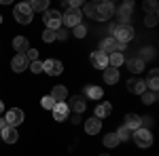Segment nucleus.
Listing matches in <instances>:
<instances>
[{
    "label": "nucleus",
    "instance_id": "nucleus-31",
    "mask_svg": "<svg viewBox=\"0 0 159 156\" xmlns=\"http://www.w3.org/2000/svg\"><path fill=\"white\" fill-rule=\"evenodd\" d=\"M96 11H98V4H96V2H87L81 13H85L87 17H91V19H93V17H96Z\"/></svg>",
    "mask_w": 159,
    "mask_h": 156
},
{
    "label": "nucleus",
    "instance_id": "nucleus-10",
    "mask_svg": "<svg viewBox=\"0 0 159 156\" xmlns=\"http://www.w3.org/2000/svg\"><path fill=\"white\" fill-rule=\"evenodd\" d=\"M89 61H91V65L98 68V70H106V68H108V57H106L104 53H100V51H93V53L89 55Z\"/></svg>",
    "mask_w": 159,
    "mask_h": 156
},
{
    "label": "nucleus",
    "instance_id": "nucleus-4",
    "mask_svg": "<svg viewBox=\"0 0 159 156\" xmlns=\"http://www.w3.org/2000/svg\"><path fill=\"white\" fill-rule=\"evenodd\" d=\"M43 21L47 25V30H60L61 27V13L60 11H53V9H47L43 13Z\"/></svg>",
    "mask_w": 159,
    "mask_h": 156
},
{
    "label": "nucleus",
    "instance_id": "nucleus-14",
    "mask_svg": "<svg viewBox=\"0 0 159 156\" xmlns=\"http://www.w3.org/2000/svg\"><path fill=\"white\" fill-rule=\"evenodd\" d=\"M132 9H134V2H132V0H127V2L121 4V9H119V21H121V23L119 25H127L129 15H132Z\"/></svg>",
    "mask_w": 159,
    "mask_h": 156
},
{
    "label": "nucleus",
    "instance_id": "nucleus-7",
    "mask_svg": "<svg viewBox=\"0 0 159 156\" xmlns=\"http://www.w3.org/2000/svg\"><path fill=\"white\" fill-rule=\"evenodd\" d=\"M81 17H83L81 9H68V11L61 15V23H64V25H70V27H74V25L81 23Z\"/></svg>",
    "mask_w": 159,
    "mask_h": 156
},
{
    "label": "nucleus",
    "instance_id": "nucleus-35",
    "mask_svg": "<svg viewBox=\"0 0 159 156\" xmlns=\"http://www.w3.org/2000/svg\"><path fill=\"white\" fill-rule=\"evenodd\" d=\"M144 25H147V27H155V25H157V13H155V15H147V17H144Z\"/></svg>",
    "mask_w": 159,
    "mask_h": 156
},
{
    "label": "nucleus",
    "instance_id": "nucleus-8",
    "mask_svg": "<svg viewBox=\"0 0 159 156\" xmlns=\"http://www.w3.org/2000/svg\"><path fill=\"white\" fill-rule=\"evenodd\" d=\"M4 120H7V124L9 127H19L21 122H24V110H19V108H11L7 114H4Z\"/></svg>",
    "mask_w": 159,
    "mask_h": 156
},
{
    "label": "nucleus",
    "instance_id": "nucleus-19",
    "mask_svg": "<svg viewBox=\"0 0 159 156\" xmlns=\"http://www.w3.org/2000/svg\"><path fill=\"white\" fill-rule=\"evenodd\" d=\"M13 48L17 51V55H25V51L30 48L28 38H25V36H15V40H13Z\"/></svg>",
    "mask_w": 159,
    "mask_h": 156
},
{
    "label": "nucleus",
    "instance_id": "nucleus-43",
    "mask_svg": "<svg viewBox=\"0 0 159 156\" xmlns=\"http://www.w3.org/2000/svg\"><path fill=\"white\" fill-rule=\"evenodd\" d=\"M0 23H2V15H0Z\"/></svg>",
    "mask_w": 159,
    "mask_h": 156
},
{
    "label": "nucleus",
    "instance_id": "nucleus-28",
    "mask_svg": "<svg viewBox=\"0 0 159 156\" xmlns=\"http://www.w3.org/2000/svg\"><path fill=\"white\" fill-rule=\"evenodd\" d=\"M119 144H121V141H119L117 133H108V135H104V145H106V148H117Z\"/></svg>",
    "mask_w": 159,
    "mask_h": 156
},
{
    "label": "nucleus",
    "instance_id": "nucleus-11",
    "mask_svg": "<svg viewBox=\"0 0 159 156\" xmlns=\"http://www.w3.org/2000/svg\"><path fill=\"white\" fill-rule=\"evenodd\" d=\"M66 106H68V110H72L74 114H81V112H85L87 101L83 95H74V97H70V103H66Z\"/></svg>",
    "mask_w": 159,
    "mask_h": 156
},
{
    "label": "nucleus",
    "instance_id": "nucleus-12",
    "mask_svg": "<svg viewBox=\"0 0 159 156\" xmlns=\"http://www.w3.org/2000/svg\"><path fill=\"white\" fill-rule=\"evenodd\" d=\"M43 68H45V72L49 74V76H60L61 70H64L61 61H57V59H47L43 63Z\"/></svg>",
    "mask_w": 159,
    "mask_h": 156
},
{
    "label": "nucleus",
    "instance_id": "nucleus-42",
    "mask_svg": "<svg viewBox=\"0 0 159 156\" xmlns=\"http://www.w3.org/2000/svg\"><path fill=\"white\" fill-rule=\"evenodd\" d=\"M100 156H110V154H100Z\"/></svg>",
    "mask_w": 159,
    "mask_h": 156
},
{
    "label": "nucleus",
    "instance_id": "nucleus-29",
    "mask_svg": "<svg viewBox=\"0 0 159 156\" xmlns=\"http://www.w3.org/2000/svg\"><path fill=\"white\" fill-rule=\"evenodd\" d=\"M140 99H142V103H144V106H151V103H155V101H157V93H153V91H144V93L140 95Z\"/></svg>",
    "mask_w": 159,
    "mask_h": 156
},
{
    "label": "nucleus",
    "instance_id": "nucleus-16",
    "mask_svg": "<svg viewBox=\"0 0 159 156\" xmlns=\"http://www.w3.org/2000/svg\"><path fill=\"white\" fill-rule=\"evenodd\" d=\"M51 112H53V118L57 120V122L66 120V118H68V114H70V110H68V106H66V103H55Z\"/></svg>",
    "mask_w": 159,
    "mask_h": 156
},
{
    "label": "nucleus",
    "instance_id": "nucleus-32",
    "mask_svg": "<svg viewBox=\"0 0 159 156\" xmlns=\"http://www.w3.org/2000/svg\"><path fill=\"white\" fill-rule=\"evenodd\" d=\"M115 133H117L119 141H127V139L132 137V131H129V129H127L125 124H123V127H119V131H115Z\"/></svg>",
    "mask_w": 159,
    "mask_h": 156
},
{
    "label": "nucleus",
    "instance_id": "nucleus-39",
    "mask_svg": "<svg viewBox=\"0 0 159 156\" xmlns=\"http://www.w3.org/2000/svg\"><path fill=\"white\" fill-rule=\"evenodd\" d=\"M66 38H68V30H64V27L55 30V40H66Z\"/></svg>",
    "mask_w": 159,
    "mask_h": 156
},
{
    "label": "nucleus",
    "instance_id": "nucleus-5",
    "mask_svg": "<svg viewBox=\"0 0 159 156\" xmlns=\"http://www.w3.org/2000/svg\"><path fill=\"white\" fill-rule=\"evenodd\" d=\"M123 51H125V44L117 42L115 38H104V40L100 42V53H104L106 57L112 55V53H123Z\"/></svg>",
    "mask_w": 159,
    "mask_h": 156
},
{
    "label": "nucleus",
    "instance_id": "nucleus-6",
    "mask_svg": "<svg viewBox=\"0 0 159 156\" xmlns=\"http://www.w3.org/2000/svg\"><path fill=\"white\" fill-rule=\"evenodd\" d=\"M115 11H117V9H115V4H112V2H108V0H106V2H100L93 19H98V21H106V19L112 17V13H115Z\"/></svg>",
    "mask_w": 159,
    "mask_h": 156
},
{
    "label": "nucleus",
    "instance_id": "nucleus-20",
    "mask_svg": "<svg viewBox=\"0 0 159 156\" xmlns=\"http://www.w3.org/2000/svg\"><path fill=\"white\" fill-rule=\"evenodd\" d=\"M127 68H129V72L140 74L142 70H147V63L140 59V57H132V59H127Z\"/></svg>",
    "mask_w": 159,
    "mask_h": 156
},
{
    "label": "nucleus",
    "instance_id": "nucleus-3",
    "mask_svg": "<svg viewBox=\"0 0 159 156\" xmlns=\"http://www.w3.org/2000/svg\"><path fill=\"white\" fill-rule=\"evenodd\" d=\"M112 32H115V40H117V42H121V44H127V42H129V40H132V38H134V27H132V25L127 23V25H115V27H112Z\"/></svg>",
    "mask_w": 159,
    "mask_h": 156
},
{
    "label": "nucleus",
    "instance_id": "nucleus-34",
    "mask_svg": "<svg viewBox=\"0 0 159 156\" xmlns=\"http://www.w3.org/2000/svg\"><path fill=\"white\" fill-rule=\"evenodd\" d=\"M40 106H43L45 110H53V106H55V101H53V99H51L49 95H45L43 99H40Z\"/></svg>",
    "mask_w": 159,
    "mask_h": 156
},
{
    "label": "nucleus",
    "instance_id": "nucleus-18",
    "mask_svg": "<svg viewBox=\"0 0 159 156\" xmlns=\"http://www.w3.org/2000/svg\"><path fill=\"white\" fill-rule=\"evenodd\" d=\"M85 131H87V135H98L100 131H102V120L100 118H89L85 122Z\"/></svg>",
    "mask_w": 159,
    "mask_h": 156
},
{
    "label": "nucleus",
    "instance_id": "nucleus-22",
    "mask_svg": "<svg viewBox=\"0 0 159 156\" xmlns=\"http://www.w3.org/2000/svg\"><path fill=\"white\" fill-rule=\"evenodd\" d=\"M117 80H119V70L108 65V68L104 70V82H106V84H115Z\"/></svg>",
    "mask_w": 159,
    "mask_h": 156
},
{
    "label": "nucleus",
    "instance_id": "nucleus-38",
    "mask_svg": "<svg viewBox=\"0 0 159 156\" xmlns=\"http://www.w3.org/2000/svg\"><path fill=\"white\" fill-rule=\"evenodd\" d=\"M43 40H45V42H53V40H55V32L45 27V32H43Z\"/></svg>",
    "mask_w": 159,
    "mask_h": 156
},
{
    "label": "nucleus",
    "instance_id": "nucleus-1",
    "mask_svg": "<svg viewBox=\"0 0 159 156\" xmlns=\"http://www.w3.org/2000/svg\"><path fill=\"white\" fill-rule=\"evenodd\" d=\"M13 17L17 19V23L28 25L30 21H32V9H30V4H28V2H19V4H15V9H13Z\"/></svg>",
    "mask_w": 159,
    "mask_h": 156
},
{
    "label": "nucleus",
    "instance_id": "nucleus-13",
    "mask_svg": "<svg viewBox=\"0 0 159 156\" xmlns=\"http://www.w3.org/2000/svg\"><path fill=\"white\" fill-rule=\"evenodd\" d=\"M51 99L55 101V103H64L66 99H68V91H66V86H61V84H55L53 89H51Z\"/></svg>",
    "mask_w": 159,
    "mask_h": 156
},
{
    "label": "nucleus",
    "instance_id": "nucleus-21",
    "mask_svg": "<svg viewBox=\"0 0 159 156\" xmlns=\"http://www.w3.org/2000/svg\"><path fill=\"white\" fill-rule=\"evenodd\" d=\"M110 112H112V103H110V101H104V103H100L98 108H96V112H93V116H96V118H106V116H108Z\"/></svg>",
    "mask_w": 159,
    "mask_h": 156
},
{
    "label": "nucleus",
    "instance_id": "nucleus-24",
    "mask_svg": "<svg viewBox=\"0 0 159 156\" xmlns=\"http://www.w3.org/2000/svg\"><path fill=\"white\" fill-rule=\"evenodd\" d=\"M147 86L153 91V93H157V89H159V72L155 70V68L151 70V74H148V84Z\"/></svg>",
    "mask_w": 159,
    "mask_h": 156
},
{
    "label": "nucleus",
    "instance_id": "nucleus-17",
    "mask_svg": "<svg viewBox=\"0 0 159 156\" xmlns=\"http://www.w3.org/2000/svg\"><path fill=\"white\" fill-rule=\"evenodd\" d=\"M0 139L4 144H15L19 139V133H17V129H13V127H7L4 131H0Z\"/></svg>",
    "mask_w": 159,
    "mask_h": 156
},
{
    "label": "nucleus",
    "instance_id": "nucleus-27",
    "mask_svg": "<svg viewBox=\"0 0 159 156\" xmlns=\"http://www.w3.org/2000/svg\"><path fill=\"white\" fill-rule=\"evenodd\" d=\"M123 63H125L123 53H112V55H108V65L110 68H117V70H119V65H123Z\"/></svg>",
    "mask_w": 159,
    "mask_h": 156
},
{
    "label": "nucleus",
    "instance_id": "nucleus-37",
    "mask_svg": "<svg viewBox=\"0 0 159 156\" xmlns=\"http://www.w3.org/2000/svg\"><path fill=\"white\" fill-rule=\"evenodd\" d=\"M25 57H28L30 63H32V61H38V51L36 48H28V51H25Z\"/></svg>",
    "mask_w": 159,
    "mask_h": 156
},
{
    "label": "nucleus",
    "instance_id": "nucleus-23",
    "mask_svg": "<svg viewBox=\"0 0 159 156\" xmlns=\"http://www.w3.org/2000/svg\"><path fill=\"white\" fill-rule=\"evenodd\" d=\"M125 127L132 133H134L136 129H140V116H138V114H127V116H125Z\"/></svg>",
    "mask_w": 159,
    "mask_h": 156
},
{
    "label": "nucleus",
    "instance_id": "nucleus-15",
    "mask_svg": "<svg viewBox=\"0 0 159 156\" xmlns=\"http://www.w3.org/2000/svg\"><path fill=\"white\" fill-rule=\"evenodd\" d=\"M28 65H30V61H28V57L25 55H15L11 61V68H13V72H24V70H28Z\"/></svg>",
    "mask_w": 159,
    "mask_h": 156
},
{
    "label": "nucleus",
    "instance_id": "nucleus-41",
    "mask_svg": "<svg viewBox=\"0 0 159 156\" xmlns=\"http://www.w3.org/2000/svg\"><path fill=\"white\" fill-rule=\"evenodd\" d=\"M2 112H4V103L0 101V114H2Z\"/></svg>",
    "mask_w": 159,
    "mask_h": 156
},
{
    "label": "nucleus",
    "instance_id": "nucleus-26",
    "mask_svg": "<svg viewBox=\"0 0 159 156\" xmlns=\"http://www.w3.org/2000/svg\"><path fill=\"white\" fill-rule=\"evenodd\" d=\"M30 4V9H32V13L38 11V13H45L47 9H49V0H32V2H28Z\"/></svg>",
    "mask_w": 159,
    "mask_h": 156
},
{
    "label": "nucleus",
    "instance_id": "nucleus-33",
    "mask_svg": "<svg viewBox=\"0 0 159 156\" xmlns=\"http://www.w3.org/2000/svg\"><path fill=\"white\" fill-rule=\"evenodd\" d=\"M72 36H76V38H85V36H87V27H85L83 23L74 25V27H72Z\"/></svg>",
    "mask_w": 159,
    "mask_h": 156
},
{
    "label": "nucleus",
    "instance_id": "nucleus-25",
    "mask_svg": "<svg viewBox=\"0 0 159 156\" xmlns=\"http://www.w3.org/2000/svg\"><path fill=\"white\" fill-rule=\"evenodd\" d=\"M102 95H104V91H102V86H87L85 89V95L83 97H89V99H102Z\"/></svg>",
    "mask_w": 159,
    "mask_h": 156
},
{
    "label": "nucleus",
    "instance_id": "nucleus-9",
    "mask_svg": "<svg viewBox=\"0 0 159 156\" xmlns=\"http://www.w3.org/2000/svg\"><path fill=\"white\" fill-rule=\"evenodd\" d=\"M127 91L134 93V95H142V93L147 91V80H142V78H138V76L129 78V80H127Z\"/></svg>",
    "mask_w": 159,
    "mask_h": 156
},
{
    "label": "nucleus",
    "instance_id": "nucleus-40",
    "mask_svg": "<svg viewBox=\"0 0 159 156\" xmlns=\"http://www.w3.org/2000/svg\"><path fill=\"white\" fill-rule=\"evenodd\" d=\"M7 127H9V124H7V120H4V118H0V131H4Z\"/></svg>",
    "mask_w": 159,
    "mask_h": 156
},
{
    "label": "nucleus",
    "instance_id": "nucleus-2",
    "mask_svg": "<svg viewBox=\"0 0 159 156\" xmlns=\"http://www.w3.org/2000/svg\"><path fill=\"white\" fill-rule=\"evenodd\" d=\"M132 139H134V144L138 148H151V144H153V133H151V129L140 127V129H136L132 133Z\"/></svg>",
    "mask_w": 159,
    "mask_h": 156
},
{
    "label": "nucleus",
    "instance_id": "nucleus-36",
    "mask_svg": "<svg viewBox=\"0 0 159 156\" xmlns=\"http://www.w3.org/2000/svg\"><path fill=\"white\" fill-rule=\"evenodd\" d=\"M30 70H32L34 74L45 72V68H43V61H32V63H30Z\"/></svg>",
    "mask_w": 159,
    "mask_h": 156
},
{
    "label": "nucleus",
    "instance_id": "nucleus-30",
    "mask_svg": "<svg viewBox=\"0 0 159 156\" xmlns=\"http://www.w3.org/2000/svg\"><path fill=\"white\" fill-rule=\"evenodd\" d=\"M142 9H144V13H148V15H155V13H157V2H155V0H144V2H142Z\"/></svg>",
    "mask_w": 159,
    "mask_h": 156
}]
</instances>
